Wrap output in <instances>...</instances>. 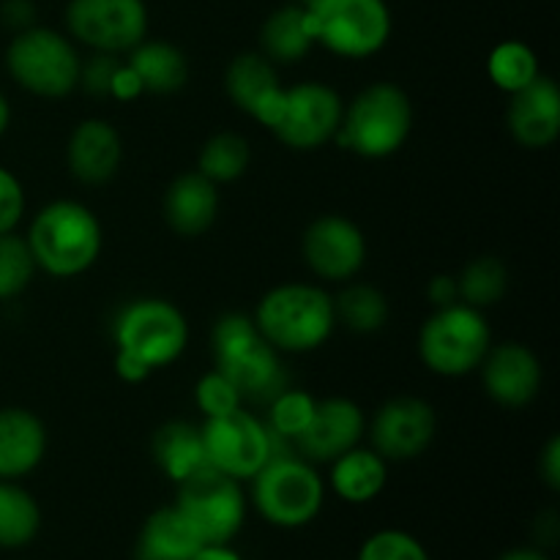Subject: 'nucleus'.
Segmentation results:
<instances>
[{"label":"nucleus","instance_id":"1","mask_svg":"<svg viewBox=\"0 0 560 560\" xmlns=\"http://www.w3.org/2000/svg\"><path fill=\"white\" fill-rule=\"evenodd\" d=\"M115 372L126 383H142L175 364L189 345L184 312L164 299L129 301L113 326Z\"/></svg>","mask_w":560,"mask_h":560},{"label":"nucleus","instance_id":"2","mask_svg":"<svg viewBox=\"0 0 560 560\" xmlns=\"http://www.w3.org/2000/svg\"><path fill=\"white\" fill-rule=\"evenodd\" d=\"M25 241L38 271L74 279L98 260L104 233L91 208L77 200H55L33 217Z\"/></svg>","mask_w":560,"mask_h":560},{"label":"nucleus","instance_id":"3","mask_svg":"<svg viewBox=\"0 0 560 560\" xmlns=\"http://www.w3.org/2000/svg\"><path fill=\"white\" fill-rule=\"evenodd\" d=\"M211 342L217 370L238 388L244 402L268 405L290 386L279 350L257 331L249 315L228 312L219 317Z\"/></svg>","mask_w":560,"mask_h":560},{"label":"nucleus","instance_id":"4","mask_svg":"<svg viewBox=\"0 0 560 560\" xmlns=\"http://www.w3.org/2000/svg\"><path fill=\"white\" fill-rule=\"evenodd\" d=\"M252 320L279 353H312L331 339L337 312L320 284L284 282L262 295Z\"/></svg>","mask_w":560,"mask_h":560},{"label":"nucleus","instance_id":"5","mask_svg":"<svg viewBox=\"0 0 560 560\" xmlns=\"http://www.w3.org/2000/svg\"><path fill=\"white\" fill-rule=\"evenodd\" d=\"M413 131V104L394 82L364 88L342 109V124L334 140L361 159L394 156Z\"/></svg>","mask_w":560,"mask_h":560},{"label":"nucleus","instance_id":"6","mask_svg":"<svg viewBox=\"0 0 560 560\" xmlns=\"http://www.w3.org/2000/svg\"><path fill=\"white\" fill-rule=\"evenodd\" d=\"M252 501L257 514L277 528H304L315 523L326 503V481L312 463L295 454H273L252 476Z\"/></svg>","mask_w":560,"mask_h":560},{"label":"nucleus","instance_id":"7","mask_svg":"<svg viewBox=\"0 0 560 560\" xmlns=\"http://www.w3.org/2000/svg\"><path fill=\"white\" fill-rule=\"evenodd\" d=\"M490 348L492 331L485 312L463 301L438 306L419 331L421 364L441 377L470 375Z\"/></svg>","mask_w":560,"mask_h":560},{"label":"nucleus","instance_id":"8","mask_svg":"<svg viewBox=\"0 0 560 560\" xmlns=\"http://www.w3.org/2000/svg\"><path fill=\"white\" fill-rule=\"evenodd\" d=\"M5 69L22 91L42 98H63L80 88L82 60L74 42L63 33L31 25L11 38Z\"/></svg>","mask_w":560,"mask_h":560},{"label":"nucleus","instance_id":"9","mask_svg":"<svg viewBox=\"0 0 560 560\" xmlns=\"http://www.w3.org/2000/svg\"><path fill=\"white\" fill-rule=\"evenodd\" d=\"M304 11L315 44L339 58H372L392 38L394 22L386 0H306Z\"/></svg>","mask_w":560,"mask_h":560},{"label":"nucleus","instance_id":"10","mask_svg":"<svg viewBox=\"0 0 560 560\" xmlns=\"http://www.w3.org/2000/svg\"><path fill=\"white\" fill-rule=\"evenodd\" d=\"M175 509L195 528L202 545H230L246 523V498L241 481L206 465L178 485Z\"/></svg>","mask_w":560,"mask_h":560},{"label":"nucleus","instance_id":"11","mask_svg":"<svg viewBox=\"0 0 560 560\" xmlns=\"http://www.w3.org/2000/svg\"><path fill=\"white\" fill-rule=\"evenodd\" d=\"M206 459L213 470L246 481L277 454L282 438L273 435L255 413L235 408L224 416L206 419L200 427Z\"/></svg>","mask_w":560,"mask_h":560},{"label":"nucleus","instance_id":"12","mask_svg":"<svg viewBox=\"0 0 560 560\" xmlns=\"http://www.w3.org/2000/svg\"><path fill=\"white\" fill-rule=\"evenodd\" d=\"M66 27L93 52L126 55L148 38L145 0H69Z\"/></svg>","mask_w":560,"mask_h":560},{"label":"nucleus","instance_id":"13","mask_svg":"<svg viewBox=\"0 0 560 560\" xmlns=\"http://www.w3.org/2000/svg\"><path fill=\"white\" fill-rule=\"evenodd\" d=\"M342 98L331 85L317 80L284 88V104L273 135L293 151H317L337 137L342 124Z\"/></svg>","mask_w":560,"mask_h":560},{"label":"nucleus","instance_id":"14","mask_svg":"<svg viewBox=\"0 0 560 560\" xmlns=\"http://www.w3.org/2000/svg\"><path fill=\"white\" fill-rule=\"evenodd\" d=\"M438 435V416L427 399L394 397L377 408L370 424L372 448L386 463L416 459L432 446Z\"/></svg>","mask_w":560,"mask_h":560},{"label":"nucleus","instance_id":"15","mask_svg":"<svg viewBox=\"0 0 560 560\" xmlns=\"http://www.w3.org/2000/svg\"><path fill=\"white\" fill-rule=\"evenodd\" d=\"M301 252L315 277L326 282H350L366 266V235L353 219L328 213L306 228Z\"/></svg>","mask_w":560,"mask_h":560},{"label":"nucleus","instance_id":"16","mask_svg":"<svg viewBox=\"0 0 560 560\" xmlns=\"http://www.w3.org/2000/svg\"><path fill=\"white\" fill-rule=\"evenodd\" d=\"M366 432L364 410L348 397H328L317 399L312 419L306 421L304 430L295 435V448L299 457L312 465H328L339 454L350 452L361 443Z\"/></svg>","mask_w":560,"mask_h":560},{"label":"nucleus","instance_id":"17","mask_svg":"<svg viewBox=\"0 0 560 560\" xmlns=\"http://www.w3.org/2000/svg\"><path fill=\"white\" fill-rule=\"evenodd\" d=\"M479 370L487 397L503 408L517 410L530 405L545 383L539 355L520 342H503L487 350Z\"/></svg>","mask_w":560,"mask_h":560},{"label":"nucleus","instance_id":"18","mask_svg":"<svg viewBox=\"0 0 560 560\" xmlns=\"http://www.w3.org/2000/svg\"><path fill=\"white\" fill-rule=\"evenodd\" d=\"M224 88L238 109L266 129H273L284 104V85L279 80L277 63L262 52H244L230 60L224 71Z\"/></svg>","mask_w":560,"mask_h":560},{"label":"nucleus","instance_id":"19","mask_svg":"<svg viewBox=\"0 0 560 560\" xmlns=\"http://www.w3.org/2000/svg\"><path fill=\"white\" fill-rule=\"evenodd\" d=\"M506 126L528 151H545L560 137V91L556 80L539 74L523 91L512 93Z\"/></svg>","mask_w":560,"mask_h":560},{"label":"nucleus","instance_id":"20","mask_svg":"<svg viewBox=\"0 0 560 560\" xmlns=\"http://www.w3.org/2000/svg\"><path fill=\"white\" fill-rule=\"evenodd\" d=\"M69 173L85 186H102L115 178L124 162V140L109 120L88 118L77 124L66 145Z\"/></svg>","mask_w":560,"mask_h":560},{"label":"nucleus","instance_id":"21","mask_svg":"<svg viewBox=\"0 0 560 560\" xmlns=\"http://www.w3.org/2000/svg\"><path fill=\"white\" fill-rule=\"evenodd\" d=\"M47 454V427L33 410L0 408V479L20 481L31 476Z\"/></svg>","mask_w":560,"mask_h":560},{"label":"nucleus","instance_id":"22","mask_svg":"<svg viewBox=\"0 0 560 560\" xmlns=\"http://www.w3.org/2000/svg\"><path fill=\"white\" fill-rule=\"evenodd\" d=\"M219 217V191L213 180L202 173H184L167 186L164 195V219L170 230L184 238L208 233Z\"/></svg>","mask_w":560,"mask_h":560},{"label":"nucleus","instance_id":"23","mask_svg":"<svg viewBox=\"0 0 560 560\" xmlns=\"http://www.w3.org/2000/svg\"><path fill=\"white\" fill-rule=\"evenodd\" d=\"M202 547L184 514L173 506H162L142 523L137 534L135 560H189Z\"/></svg>","mask_w":560,"mask_h":560},{"label":"nucleus","instance_id":"24","mask_svg":"<svg viewBox=\"0 0 560 560\" xmlns=\"http://www.w3.org/2000/svg\"><path fill=\"white\" fill-rule=\"evenodd\" d=\"M331 465V490L348 503H370L386 490L388 485V463L375 452L359 443L350 452L339 454Z\"/></svg>","mask_w":560,"mask_h":560},{"label":"nucleus","instance_id":"25","mask_svg":"<svg viewBox=\"0 0 560 560\" xmlns=\"http://www.w3.org/2000/svg\"><path fill=\"white\" fill-rule=\"evenodd\" d=\"M126 63L137 71L145 93H178L189 82V60L175 44L151 42L142 38L131 52H126Z\"/></svg>","mask_w":560,"mask_h":560},{"label":"nucleus","instance_id":"26","mask_svg":"<svg viewBox=\"0 0 560 560\" xmlns=\"http://www.w3.org/2000/svg\"><path fill=\"white\" fill-rule=\"evenodd\" d=\"M153 457L164 476H170L175 485L189 479L191 474L208 465L200 427L189 424V421H167L164 427H159V432L153 435Z\"/></svg>","mask_w":560,"mask_h":560},{"label":"nucleus","instance_id":"27","mask_svg":"<svg viewBox=\"0 0 560 560\" xmlns=\"http://www.w3.org/2000/svg\"><path fill=\"white\" fill-rule=\"evenodd\" d=\"M260 47L271 63H299L315 47L304 5H282L273 11L260 31Z\"/></svg>","mask_w":560,"mask_h":560},{"label":"nucleus","instance_id":"28","mask_svg":"<svg viewBox=\"0 0 560 560\" xmlns=\"http://www.w3.org/2000/svg\"><path fill=\"white\" fill-rule=\"evenodd\" d=\"M42 530L38 501L20 481L0 479V550L27 547Z\"/></svg>","mask_w":560,"mask_h":560},{"label":"nucleus","instance_id":"29","mask_svg":"<svg viewBox=\"0 0 560 560\" xmlns=\"http://www.w3.org/2000/svg\"><path fill=\"white\" fill-rule=\"evenodd\" d=\"M334 312H337V323H342L353 334H377L386 328L392 317L386 295L372 284L353 282V279L345 282V290L334 299Z\"/></svg>","mask_w":560,"mask_h":560},{"label":"nucleus","instance_id":"30","mask_svg":"<svg viewBox=\"0 0 560 560\" xmlns=\"http://www.w3.org/2000/svg\"><path fill=\"white\" fill-rule=\"evenodd\" d=\"M252 164V148L235 131H219L206 145L200 148L197 156V173L206 175L213 184H233L241 175L249 170Z\"/></svg>","mask_w":560,"mask_h":560},{"label":"nucleus","instance_id":"31","mask_svg":"<svg viewBox=\"0 0 560 560\" xmlns=\"http://www.w3.org/2000/svg\"><path fill=\"white\" fill-rule=\"evenodd\" d=\"M487 74H490V80L495 82L501 91H506L509 96H512V93L523 91L525 85H530V82L541 74L539 58H536V52L525 42L509 38V42L498 44L490 52Z\"/></svg>","mask_w":560,"mask_h":560},{"label":"nucleus","instance_id":"32","mask_svg":"<svg viewBox=\"0 0 560 560\" xmlns=\"http://www.w3.org/2000/svg\"><path fill=\"white\" fill-rule=\"evenodd\" d=\"M509 290V271L498 257H476L457 277L459 301L485 312L495 306Z\"/></svg>","mask_w":560,"mask_h":560},{"label":"nucleus","instance_id":"33","mask_svg":"<svg viewBox=\"0 0 560 560\" xmlns=\"http://www.w3.org/2000/svg\"><path fill=\"white\" fill-rule=\"evenodd\" d=\"M36 271V260H33L25 235H0V301H11L25 293Z\"/></svg>","mask_w":560,"mask_h":560},{"label":"nucleus","instance_id":"34","mask_svg":"<svg viewBox=\"0 0 560 560\" xmlns=\"http://www.w3.org/2000/svg\"><path fill=\"white\" fill-rule=\"evenodd\" d=\"M317 399L312 394L301 392V388H284L279 397H273L268 408V430L273 432L282 441H295L301 430L306 427V421L312 419V410H315Z\"/></svg>","mask_w":560,"mask_h":560},{"label":"nucleus","instance_id":"35","mask_svg":"<svg viewBox=\"0 0 560 560\" xmlns=\"http://www.w3.org/2000/svg\"><path fill=\"white\" fill-rule=\"evenodd\" d=\"M355 560H432L427 547L413 534L399 528H383L361 545Z\"/></svg>","mask_w":560,"mask_h":560},{"label":"nucleus","instance_id":"36","mask_svg":"<svg viewBox=\"0 0 560 560\" xmlns=\"http://www.w3.org/2000/svg\"><path fill=\"white\" fill-rule=\"evenodd\" d=\"M195 402L206 419L224 416L235 408H244V399H241L238 388H235L219 370L200 377V383H197L195 388Z\"/></svg>","mask_w":560,"mask_h":560},{"label":"nucleus","instance_id":"37","mask_svg":"<svg viewBox=\"0 0 560 560\" xmlns=\"http://www.w3.org/2000/svg\"><path fill=\"white\" fill-rule=\"evenodd\" d=\"M25 213V189L11 170L0 164V235L14 233Z\"/></svg>","mask_w":560,"mask_h":560},{"label":"nucleus","instance_id":"38","mask_svg":"<svg viewBox=\"0 0 560 560\" xmlns=\"http://www.w3.org/2000/svg\"><path fill=\"white\" fill-rule=\"evenodd\" d=\"M118 66H120L118 55L96 52L91 60L82 63L80 85L85 88L88 93H93V96H109V85H113V77Z\"/></svg>","mask_w":560,"mask_h":560},{"label":"nucleus","instance_id":"39","mask_svg":"<svg viewBox=\"0 0 560 560\" xmlns=\"http://www.w3.org/2000/svg\"><path fill=\"white\" fill-rule=\"evenodd\" d=\"M142 82L137 77V71L131 69L126 60H120V66L115 69L113 85H109V96L118 98V102H135V98L142 96Z\"/></svg>","mask_w":560,"mask_h":560},{"label":"nucleus","instance_id":"40","mask_svg":"<svg viewBox=\"0 0 560 560\" xmlns=\"http://www.w3.org/2000/svg\"><path fill=\"white\" fill-rule=\"evenodd\" d=\"M0 20H3L5 27L20 33L25 27L36 25V5H33V0H3V5H0Z\"/></svg>","mask_w":560,"mask_h":560},{"label":"nucleus","instance_id":"41","mask_svg":"<svg viewBox=\"0 0 560 560\" xmlns=\"http://www.w3.org/2000/svg\"><path fill=\"white\" fill-rule=\"evenodd\" d=\"M539 476L552 492L560 490V438L552 435L539 454Z\"/></svg>","mask_w":560,"mask_h":560},{"label":"nucleus","instance_id":"42","mask_svg":"<svg viewBox=\"0 0 560 560\" xmlns=\"http://www.w3.org/2000/svg\"><path fill=\"white\" fill-rule=\"evenodd\" d=\"M427 295L435 306H448L454 301H459L457 293V277H435L427 284Z\"/></svg>","mask_w":560,"mask_h":560},{"label":"nucleus","instance_id":"43","mask_svg":"<svg viewBox=\"0 0 560 560\" xmlns=\"http://www.w3.org/2000/svg\"><path fill=\"white\" fill-rule=\"evenodd\" d=\"M189 560H244L230 545H202Z\"/></svg>","mask_w":560,"mask_h":560},{"label":"nucleus","instance_id":"44","mask_svg":"<svg viewBox=\"0 0 560 560\" xmlns=\"http://www.w3.org/2000/svg\"><path fill=\"white\" fill-rule=\"evenodd\" d=\"M498 560H550L541 547H514V550L503 552Z\"/></svg>","mask_w":560,"mask_h":560},{"label":"nucleus","instance_id":"45","mask_svg":"<svg viewBox=\"0 0 560 560\" xmlns=\"http://www.w3.org/2000/svg\"><path fill=\"white\" fill-rule=\"evenodd\" d=\"M9 124H11V104H9V98L0 93V137L9 131Z\"/></svg>","mask_w":560,"mask_h":560}]
</instances>
